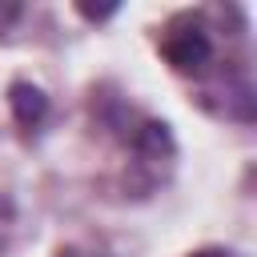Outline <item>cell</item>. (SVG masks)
<instances>
[{
    "label": "cell",
    "instance_id": "cell-1",
    "mask_svg": "<svg viewBox=\"0 0 257 257\" xmlns=\"http://www.w3.org/2000/svg\"><path fill=\"white\" fill-rule=\"evenodd\" d=\"M161 52H165V60L177 72H193V68H201L213 56V44H209V36H205L201 24H173L169 36H165V44H161Z\"/></svg>",
    "mask_w": 257,
    "mask_h": 257
},
{
    "label": "cell",
    "instance_id": "cell-2",
    "mask_svg": "<svg viewBox=\"0 0 257 257\" xmlns=\"http://www.w3.org/2000/svg\"><path fill=\"white\" fill-rule=\"evenodd\" d=\"M12 112H16V120L24 124V128H36L44 116H48V96L36 88V84H12Z\"/></svg>",
    "mask_w": 257,
    "mask_h": 257
},
{
    "label": "cell",
    "instance_id": "cell-3",
    "mask_svg": "<svg viewBox=\"0 0 257 257\" xmlns=\"http://www.w3.org/2000/svg\"><path fill=\"white\" fill-rule=\"evenodd\" d=\"M193 257H233V253H221V249H205V253H193Z\"/></svg>",
    "mask_w": 257,
    "mask_h": 257
},
{
    "label": "cell",
    "instance_id": "cell-4",
    "mask_svg": "<svg viewBox=\"0 0 257 257\" xmlns=\"http://www.w3.org/2000/svg\"><path fill=\"white\" fill-rule=\"evenodd\" d=\"M56 257H92V253H76V249H60Z\"/></svg>",
    "mask_w": 257,
    "mask_h": 257
}]
</instances>
